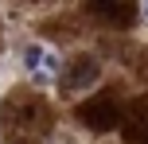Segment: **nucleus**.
Masks as SVG:
<instances>
[{"mask_svg": "<svg viewBox=\"0 0 148 144\" xmlns=\"http://www.w3.org/2000/svg\"><path fill=\"white\" fill-rule=\"evenodd\" d=\"M121 132H125L133 144H148V93L136 98L133 105L125 109V117H121Z\"/></svg>", "mask_w": 148, "mask_h": 144, "instance_id": "nucleus-1", "label": "nucleus"}, {"mask_svg": "<svg viewBox=\"0 0 148 144\" xmlns=\"http://www.w3.org/2000/svg\"><path fill=\"white\" fill-rule=\"evenodd\" d=\"M78 117L90 125V129H97V132H105V129H113V125H121V109L113 105L109 98H97V101H90V105H82Z\"/></svg>", "mask_w": 148, "mask_h": 144, "instance_id": "nucleus-2", "label": "nucleus"}, {"mask_svg": "<svg viewBox=\"0 0 148 144\" xmlns=\"http://www.w3.org/2000/svg\"><path fill=\"white\" fill-rule=\"evenodd\" d=\"M90 12H94V16H109V23H129L133 8H129V4H109V0H94Z\"/></svg>", "mask_w": 148, "mask_h": 144, "instance_id": "nucleus-3", "label": "nucleus"}, {"mask_svg": "<svg viewBox=\"0 0 148 144\" xmlns=\"http://www.w3.org/2000/svg\"><path fill=\"white\" fill-rule=\"evenodd\" d=\"M94 78H97V62L82 59L78 66L66 74V86H70V90H82V86H94Z\"/></svg>", "mask_w": 148, "mask_h": 144, "instance_id": "nucleus-4", "label": "nucleus"}, {"mask_svg": "<svg viewBox=\"0 0 148 144\" xmlns=\"http://www.w3.org/2000/svg\"><path fill=\"white\" fill-rule=\"evenodd\" d=\"M43 62H47V47H43V43H27V51H23V66H27V70H43Z\"/></svg>", "mask_w": 148, "mask_h": 144, "instance_id": "nucleus-5", "label": "nucleus"}, {"mask_svg": "<svg viewBox=\"0 0 148 144\" xmlns=\"http://www.w3.org/2000/svg\"><path fill=\"white\" fill-rule=\"evenodd\" d=\"M140 12H144V16H148V4H144V8H140Z\"/></svg>", "mask_w": 148, "mask_h": 144, "instance_id": "nucleus-6", "label": "nucleus"}]
</instances>
